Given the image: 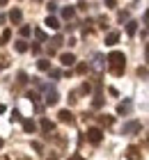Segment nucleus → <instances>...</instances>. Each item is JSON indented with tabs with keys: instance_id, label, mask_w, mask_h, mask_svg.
I'll return each mask as SVG.
<instances>
[{
	"instance_id": "nucleus-1",
	"label": "nucleus",
	"mask_w": 149,
	"mask_h": 160,
	"mask_svg": "<svg viewBox=\"0 0 149 160\" xmlns=\"http://www.w3.org/2000/svg\"><path fill=\"white\" fill-rule=\"evenodd\" d=\"M108 69L113 76H124V69H126V57L122 50H113L108 55Z\"/></svg>"
},
{
	"instance_id": "nucleus-2",
	"label": "nucleus",
	"mask_w": 149,
	"mask_h": 160,
	"mask_svg": "<svg viewBox=\"0 0 149 160\" xmlns=\"http://www.w3.org/2000/svg\"><path fill=\"white\" fill-rule=\"evenodd\" d=\"M87 140L92 142V144H99V142L103 140V130H101L99 126H92V128L87 130Z\"/></svg>"
},
{
	"instance_id": "nucleus-3",
	"label": "nucleus",
	"mask_w": 149,
	"mask_h": 160,
	"mask_svg": "<svg viewBox=\"0 0 149 160\" xmlns=\"http://www.w3.org/2000/svg\"><path fill=\"white\" fill-rule=\"evenodd\" d=\"M140 128H142V123L133 119V121H129V123H124V126H122V135H133V133H138Z\"/></svg>"
},
{
	"instance_id": "nucleus-4",
	"label": "nucleus",
	"mask_w": 149,
	"mask_h": 160,
	"mask_svg": "<svg viewBox=\"0 0 149 160\" xmlns=\"http://www.w3.org/2000/svg\"><path fill=\"white\" fill-rule=\"evenodd\" d=\"M57 92L53 89V87H46V105H55L57 103Z\"/></svg>"
},
{
	"instance_id": "nucleus-5",
	"label": "nucleus",
	"mask_w": 149,
	"mask_h": 160,
	"mask_svg": "<svg viewBox=\"0 0 149 160\" xmlns=\"http://www.w3.org/2000/svg\"><path fill=\"white\" fill-rule=\"evenodd\" d=\"M124 156H126V160H140V158H142V153H140L138 147H129Z\"/></svg>"
},
{
	"instance_id": "nucleus-6",
	"label": "nucleus",
	"mask_w": 149,
	"mask_h": 160,
	"mask_svg": "<svg viewBox=\"0 0 149 160\" xmlns=\"http://www.w3.org/2000/svg\"><path fill=\"white\" fill-rule=\"evenodd\" d=\"M131 108H133L131 98H126V101H122V103L117 105V114H129V112H131Z\"/></svg>"
},
{
	"instance_id": "nucleus-7",
	"label": "nucleus",
	"mask_w": 149,
	"mask_h": 160,
	"mask_svg": "<svg viewBox=\"0 0 149 160\" xmlns=\"http://www.w3.org/2000/svg\"><path fill=\"white\" fill-rule=\"evenodd\" d=\"M39 128L44 130V133H53V128H55V123L51 121V119H41V123H39Z\"/></svg>"
},
{
	"instance_id": "nucleus-8",
	"label": "nucleus",
	"mask_w": 149,
	"mask_h": 160,
	"mask_svg": "<svg viewBox=\"0 0 149 160\" xmlns=\"http://www.w3.org/2000/svg\"><path fill=\"white\" fill-rule=\"evenodd\" d=\"M60 62H62L64 67H71V64L76 62V57H73L71 53H62V55H60Z\"/></svg>"
},
{
	"instance_id": "nucleus-9",
	"label": "nucleus",
	"mask_w": 149,
	"mask_h": 160,
	"mask_svg": "<svg viewBox=\"0 0 149 160\" xmlns=\"http://www.w3.org/2000/svg\"><path fill=\"white\" fill-rule=\"evenodd\" d=\"M21 18H23L21 9H12V12H9V21H12L14 25H19V23H21Z\"/></svg>"
},
{
	"instance_id": "nucleus-10",
	"label": "nucleus",
	"mask_w": 149,
	"mask_h": 160,
	"mask_svg": "<svg viewBox=\"0 0 149 160\" xmlns=\"http://www.w3.org/2000/svg\"><path fill=\"white\" fill-rule=\"evenodd\" d=\"M60 121H64V123H73V114L69 112V110H60Z\"/></svg>"
},
{
	"instance_id": "nucleus-11",
	"label": "nucleus",
	"mask_w": 149,
	"mask_h": 160,
	"mask_svg": "<svg viewBox=\"0 0 149 160\" xmlns=\"http://www.w3.org/2000/svg\"><path fill=\"white\" fill-rule=\"evenodd\" d=\"M99 123H101V126H113V123H115V117H110V114H101V117H99Z\"/></svg>"
},
{
	"instance_id": "nucleus-12",
	"label": "nucleus",
	"mask_w": 149,
	"mask_h": 160,
	"mask_svg": "<svg viewBox=\"0 0 149 160\" xmlns=\"http://www.w3.org/2000/svg\"><path fill=\"white\" fill-rule=\"evenodd\" d=\"M117 41H119V32H108L106 34V43L108 46H115Z\"/></svg>"
},
{
	"instance_id": "nucleus-13",
	"label": "nucleus",
	"mask_w": 149,
	"mask_h": 160,
	"mask_svg": "<svg viewBox=\"0 0 149 160\" xmlns=\"http://www.w3.org/2000/svg\"><path fill=\"white\" fill-rule=\"evenodd\" d=\"M23 130H25V133H35V130H37V123H35L32 119H25V121H23Z\"/></svg>"
},
{
	"instance_id": "nucleus-14",
	"label": "nucleus",
	"mask_w": 149,
	"mask_h": 160,
	"mask_svg": "<svg viewBox=\"0 0 149 160\" xmlns=\"http://www.w3.org/2000/svg\"><path fill=\"white\" fill-rule=\"evenodd\" d=\"M136 32H138V23H136V21H129V23H126V34L133 37Z\"/></svg>"
},
{
	"instance_id": "nucleus-15",
	"label": "nucleus",
	"mask_w": 149,
	"mask_h": 160,
	"mask_svg": "<svg viewBox=\"0 0 149 160\" xmlns=\"http://www.w3.org/2000/svg\"><path fill=\"white\" fill-rule=\"evenodd\" d=\"M73 14H76V9H73V7H64V9H62V18L71 21V18H73Z\"/></svg>"
},
{
	"instance_id": "nucleus-16",
	"label": "nucleus",
	"mask_w": 149,
	"mask_h": 160,
	"mask_svg": "<svg viewBox=\"0 0 149 160\" xmlns=\"http://www.w3.org/2000/svg\"><path fill=\"white\" fill-rule=\"evenodd\" d=\"M46 25L51 28V30H57V28H60V21H57L55 16H48V18H46Z\"/></svg>"
},
{
	"instance_id": "nucleus-17",
	"label": "nucleus",
	"mask_w": 149,
	"mask_h": 160,
	"mask_svg": "<svg viewBox=\"0 0 149 160\" xmlns=\"http://www.w3.org/2000/svg\"><path fill=\"white\" fill-rule=\"evenodd\" d=\"M25 50H28V41L25 39H19L16 41V53H25Z\"/></svg>"
},
{
	"instance_id": "nucleus-18",
	"label": "nucleus",
	"mask_w": 149,
	"mask_h": 160,
	"mask_svg": "<svg viewBox=\"0 0 149 160\" xmlns=\"http://www.w3.org/2000/svg\"><path fill=\"white\" fill-rule=\"evenodd\" d=\"M35 37H37V41H46V39H48L46 32H44L41 28H37V30H35Z\"/></svg>"
},
{
	"instance_id": "nucleus-19",
	"label": "nucleus",
	"mask_w": 149,
	"mask_h": 160,
	"mask_svg": "<svg viewBox=\"0 0 149 160\" xmlns=\"http://www.w3.org/2000/svg\"><path fill=\"white\" fill-rule=\"evenodd\" d=\"M9 39H12V32H9V30H5L3 34H0V46H5V43L9 41Z\"/></svg>"
},
{
	"instance_id": "nucleus-20",
	"label": "nucleus",
	"mask_w": 149,
	"mask_h": 160,
	"mask_svg": "<svg viewBox=\"0 0 149 160\" xmlns=\"http://www.w3.org/2000/svg\"><path fill=\"white\" fill-rule=\"evenodd\" d=\"M37 67H39V71H48L51 69V62L48 60H39V62H37Z\"/></svg>"
},
{
	"instance_id": "nucleus-21",
	"label": "nucleus",
	"mask_w": 149,
	"mask_h": 160,
	"mask_svg": "<svg viewBox=\"0 0 149 160\" xmlns=\"http://www.w3.org/2000/svg\"><path fill=\"white\" fill-rule=\"evenodd\" d=\"M30 32H32V28H30V25H23V28H21V37H30Z\"/></svg>"
},
{
	"instance_id": "nucleus-22",
	"label": "nucleus",
	"mask_w": 149,
	"mask_h": 160,
	"mask_svg": "<svg viewBox=\"0 0 149 160\" xmlns=\"http://www.w3.org/2000/svg\"><path fill=\"white\" fill-rule=\"evenodd\" d=\"M94 67L96 69H103V55H96L94 57Z\"/></svg>"
},
{
	"instance_id": "nucleus-23",
	"label": "nucleus",
	"mask_w": 149,
	"mask_h": 160,
	"mask_svg": "<svg viewBox=\"0 0 149 160\" xmlns=\"http://www.w3.org/2000/svg\"><path fill=\"white\" fill-rule=\"evenodd\" d=\"M87 69H89V64H85V62H80L78 67H76V71H78V73H87Z\"/></svg>"
},
{
	"instance_id": "nucleus-24",
	"label": "nucleus",
	"mask_w": 149,
	"mask_h": 160,
	"mask_svg": "<svg viewBox=\"0 0 149 160\" xmlns=\"http://www.w3.org/2000/svg\"><path fill=\"white\" fill-rule=\"evenodd\" d=\"M16 80H19V85H25V82H28V76L23 73V71H21V73L16 76Z\"/></svg>"
},
{
	"instance_id": "nucleus-25",
	"label": "nucleus",
	"mask_w": 149,
	"mask_h": 160,
	"mask_svg": "<svg viewBox=\"0 0 149 160\" xmlns=\"http://www.w3.org/2000/svg\"><path fill=\"white\" fill-rule=\"evenodd\" d=\"M92 92V85L89 82H83V87H80V94H89Z\"/></svg>"
},
{
	"instance_id": "nucleus-26",
	"label": "nucleus",
	"mask_w": 149,
	"mask_h": 160,
	"mask_svg": "<svg viewBox=\"0 0 149 160\" xmlns=\"http://www.w3.org/2000/svg\"><path fill=\"white\" fill-rule=\"evenodd\" d=\"M99 28H103V30L108 28V18L106 16H99Z\"/></svg>"
},
{
	"instance_id": "nucleus-27",
	"label": "nucleus",
	"mask_w": 149,
	"mask_h": 160,
	"mask_svg": "<svg viewBox=\"0 0 149 160\" xmlns=\"http://www.w3.org/2000/svg\"><path fill=\"white\" fill-rule=\"evenodd\" d=\"M5 67H9V60L5 55H0V69H5Z\"/></svg>"
},
{
	"instance_id": "nucleus-28",
	"label": "nucleus",
	"mask_w": 149,
	"mask_h": 160,
	"mask_svg": "<svg viewBox=\"0 0 149 160\" xmlns=\"http://www.w3.org/2000/svg\"><path fill=\"white\" fill-rule=\"evenodd\" d=\"M51 71V78H60L62 76V71H57V69H48Z\"/></svg>"
},
{
	"instance_id": "nucleus-29",
	"label": "nucleus",
	"mask_w": 149,
	"mask_h": 160,
	"mask_svg": "<svg viewBox=\"0 0 149 160\" xmlns=\"http://www.w3.org/2000/svg\"><path fill=\"white\" fill-rule=\"evenodd\" d=\"M12 121H21V112H19V110L12 112Z\"/></svg>"
},
{
	"instance_id": "nucleus-30",
	"label": "nucleus",
	"mask_w": 149,
	"mask_h": 160,
	"mask_svg": "<svg viewBox=\"0 0 149 160\" xmlns=\"http://www.w3.org/2000/svg\"><path fill=\"white\" fill-rule=\"evenodd\" d=\"M117 18H119V21H126V18H129V12H119Z\"/></svg>"
},
{
	"instance_id": "nucleus-31",
	"label": "nucleus",
	"mask_w": 149,
	"mask_h": 160,
	"mask_svg": "<svg viewBox=\"0 0 149 160\" xmlns=\"http://www.w3.org/2000/svg\"><path fill=\"white\" fill-rule=\"evenodd\" d=\"M106 2V7H117V0H103Z\"/></svg>"
},
{
	"instance_id": "nucleus-32",
	"label": "nucleus",
	"mask_w": 149,
	"mask_h": 160,
	"mask_svg": "<svg viewBox=\"0 0 149 160\" xmlns=\"http://www.w3.org/2000/svg\"><path fill=\"white\" fill-rule=\"evenodd\" d=\"M39 50H41V46H39V43H35V46H32V53H35V55H39Z\"/></svg>"
},
{
	"instance_id": "nucleus-33",
	"label": "nucleus",
	"mask_w": 149,
	"mask_h": 160,
	"mask_svg": "<svg viewBox=\"0 0 149 160\" xmlns=\"http://www.w3.org/2000/svg\"><path fill=\"white\" fill-rule=\"evenodd\" d=\"M145 57H147V62H149V43H145Z\"/></svg>"
},
{
	"instance_id": "nucleus-34",
	"label": "nucleus",
	"mask_w": 149,
	"mask_h": 160,
	"mask_svg": "<svg viewBox=\"0 0 149 160\" xmlns=\"http://www.w3.org/2000/svg\"><path fill=\"white\" fill-rule=\"evenodd\" d=\"M69 160H85V158H83V156H71Z\"/></svg>"
},
{
	"instance_id": "nucleus-35",
	"label": "nucleus",
	"mask_w": 149,
	"mask_h": 160,
	"mask_svg": "<svg viewBox=\"0 0 149 160\" xmlns=\"http://www.w3.org/2000/svg\"><path fill=\"white\" fill-rule=\"evenodd\" d=\"M7 2H9V0H0V5H3V7H5V5H7Z\"/></svg>"
},
{
	"instance_id": "nucleus-36",
	"label": "nucleus",
	"mask_w": 149,
	"mask_h": 160,
	"mask_svg": "<svg viewBox=\"0 0 149 160\" xmlns=\"http://www.w3.org/2000/svg\"><path fill=\"white\" fill-rule=\"evenodd\" d=\"M3 144H5V140H3V137H0V149H3Z\"/></svg>"
},
{
	"instance_id": "nucleus-37",
	"label": "nucleus",
	"mask_w": 149,
	"mask_h": 160,
	"mask_svg": "<svg viewBox=\"0 0 149 160\" xmlns=\"http://www.w3.org/2000/svg\"><path fill=\"white\" fill-rule=\"evenodd\" d=\"M0 112H5V105H0Z\"/></svg>"
},
{
	"instance_id": "nucleus-38",
	"label": "nucleus",
	"mask_w": 149,
	"mask_h": 160,
	"mask_svg": "<svg viewBox=\"0 0 149 160\" xmlns=\"http://www.w3.org/2000/svg\"><path fill=\"white\" fill-rule=\"evenodd\" d=\"M48 160H57V158H55V156H51V158H48Z\"/></svg>"
}]
</instances>
